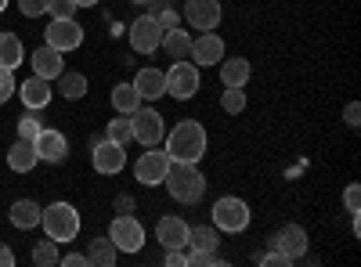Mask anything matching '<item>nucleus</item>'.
Instances as JSON below:
<instances>
[{"mask_svg":"<svg viewBox=\"0 0 361 267\" xmlns=\"http://www.w3.org/2000/svg\"><path fill=\"white\" fill-rule=\"evenodd\" d=\"M170 163H199L206 156V130L199 120H180L166 137Z\"/></svg>","mask_w":361,"mask_h":267,"instance_id":"nucleus-1","label":"nucleus"},{"mask_svg":"<svg viewBox=\"0 0 361 267\" xmlns=\"http://www.w3.org/2000/svg\"><path fill=\"white\" fill-rule=\"evenodd\" d=\"M166 192L177 199V202H199L202 195H206V177L199 173V166L195 163H170V170H166Z\"/></svg>","mask_w":361,"mask_h":267,"instance_id":"nucleus-2","label":"nucleus"},{"mask_svg":"<svg viewBox=\"0 0 361 267\" xmlns=\"http://www.w3.org/2000/svg\"><path fill=\"white\" fill-rule=\"evenodd\" d=\"M40 228L47 231L51 242H73L80 235V213L73 210L69 202H51L47 210L40 213Z\"/></svg>","mask_w":361,"mask_h":267,"instance_id":"nucleus-3","label":"nucleus"},{"mask_svg":"<svg viewBox=\"0 0 361 267\" xmlns=\"http://www.w3.org/2000/svg\"><path fill=\"white\" fill-rule=\"evenodd\" d=\"M199 66L188 62V58H180V62H173L166 69V94L177 98V101H192L195 91H199Z\"/></svg>","mask_w":361,"mask_h":267,"instance_id":"nucleus-4","label":"nucleus"},{"mask_svg":"<svg viewBox=\"0 0 361 267\" xmlns=\"http://www.w3.org/2000/svg\"><path fill=\"white\" fill-rule=\"evenodd\" d=\"M214 228L217 231H228V235H238L250 228V206L235 195H224L214 202Z\"/></svg>","mask_w":361,"mask_h":267,"instance_id":"nucleus-5","label":"nucleus"},{"mask_svg":"<svg viewBox=\"0 0 361 267\" xmlns=\"http://www.w3.org/2000/svg\"><path fill=\"white\" fill-rule=\"evenodd\" d=\"M166 170H170V156L163 152V148H148L145 156H137V166H134V181L137 185H148V188H156L166 181Z\"/></svg>","mask_w":361,"mask_h":267,"instance_id":"nucleus-6","label":"nucleus"},{"mask_svg":"<svg viewBox=\"0 0 361 267\" xmlns=\"http://www.w3.org/2000/svg\"><path fill=\"white\" fill-rule=\"evenodd\" d=\"M90 163H94L98 173L112 177V173H119V170L127 166V144H116V141L102 137V141L90 144Z\"/></svg>","mask_w":361,"mask_h":267,"instance_id":"nucleus-7","label":"nucleus"},{"mask_svg":"<svg viewBox=\"0 0 361 267\" xmlns=\"http://www.w3.org/2000/svg\"><path fill=\"white\" fill-rule=\"evenodd\" d=\"M44 40H47V47L66 54V51H76L83 44V29L76 18H51V25L44 29Z\"/></svg>","mask_w":361,"mask_h":267,"instance_id":"nucleus-8","label":"nucleus"},{"mask_svg":"<svg viewBox=\"0 0 361 267\" xmlns=\"http://www.w3.org/2000/svg\"><path fill=\"white\" fill-rule=\"evenodd\" d=\"M159 44H163V25H159V18H156V15L134 18V25H130V47H134L137 54H156Z\"/></svg>","mask_w":361,"mask_h":267,"instance_id":"nucleus-9","label":"nucleus"},{"mask_svg":"<svg viewBox=\"0 0 361 267\" xmlns=\"http://www.w3.org/2000/svg\"><path fill=\"white\" fill-rule=\"evenodd\" d=\"M130 130H134V141H137V144H145V148L159 144V141H163V134H166L163 116H159L156 108H137V112H130Z\"/></svg>","mask_w":361,"mask_h":267,"instance_id":"nucleus-10","label":"nucleus"},{"mask_svg":"<svg viewBox=\"0 0 361 267\" xmlns=\"http://www.w3.org/2000/svg\"><path fill=\"white\" fill-rule=\"evenodd\" d=\"M109 239L116 242V249L119 253H137L141 246H145V228L137 224V217H116L112 221V228H109Z\"/></svg>","mask_w":361,"mask_h":267,"instance_id":"nucleus-11","label":"nucleus"},{"mask_svg":"<svg viewBox=\"0 0 361 267\" xmlns=\"http://www.w3.org/2000/svg\"><path fill=\"white\" fill-rule=\"evenodd\" d=\"M221 4L217 0H185V22L199 33H209V29L221 25Z\"/></svg>","mask_w":361,"mask_h":267,"instance_id":"nucleus-12","label":"nucleus"},{"mask_svg":"<svg viewBox=\"0 0 361 267\" xmlns=\"http://www.w3.org/2000/svg\"><path fill=\"white\" fill-rule=\"evenodd\" d=\"M33 148H37V159H40V163H51V166L66 163V156H69L66 134H58V130H51V127H44V130L33 137Z\"/></svg>","mask_w":361,"mask_h":267,"instance_id":"nucleus-13","label":"nucleus"},{"mask_svg":"<svg viewBox=\"0 0 361 267\" xmlns=\"http://www.w3.org/2000/svg\"><path fill=\"white\" fill-rule=\"evenodd\" d=\"M192 62L199 66V69H206V66H217L221 58H224V40L209 29V33H202V37H195L192 40Z\"/></svg>","mask_w":361,"mask_h":267,"instance_id":"nucleus-14","label":"nucleus"},{"mask_svg":"<svg viewBox=\"0 0 361 267\" xmlns=\"http://www.w3.org/2000/svg\"><path fill=\"white\" fill-rule=\"evenodd\" d=\"M188 231L192 228L180 221V217H163L156 224V239H159L163 249H188Z\"/></svg>","mask_w":361,"mask_h":267,"instance_id":"nucleus-15","label":"nucleus"},{"mask_svg":"<svg viewBox=\"0 0 361 267\" xmlns=\"http://www.w3.org/2000/svg\"><path fill=\"white\" fill-rule=\"evenodd\" d=\"M134 91H137V98L141 101H159V98H166V73L163 69H141L137 73V80H134Z\"/></svg>","mask_w":361,"mask_h":267,"instance_id":"nucleus-16","label":"nucleus"},{"mask_svg":"<svg viewBox=\"0 0 361 267\" xmlns=\"http://www.w3.org/2000/svg\"><path fill=\"white\" fill-rule=\"evenodd\" d=\"M271 246L282 249V253H289L293 260H300V256L307 253V231L300 228V224H286L275 239H271Z\"/></svg>","mask_w":361,"mask_h":267,"instance_id":"nucleus-17","label":"nucleus"},{"mask_svg":"<svg viewBox=\"0 0 361 267\" xmlns=\"http://www.w3.org/2000/svg\"><path fill=\"white\" fill-rule=\"evenodd\" d=\"M22 105L29 108V112H40V108H47L51 105V80H44V76H29L25 83H22Z\"/></svg>","mask_w":361,"mask_h":267,"instance_id":"nucleus-18","label":"nucleus"},{"mask_svg":"<svg viewBox=\"0 0 361 267\" xmlns=\"http://www.w3.org/2000/svg\"><path fill=\"white\" fill-rule=\"evenodd\" d=\"M29 62H33V73H37V76H44V80H58V76L66 73L62 51H54V47H47V44H44V47H37Z\"/></svg>","mask_w":361,"mask_h":267,"instance_id":"nucleus-19","label":"nucleus"},{"mask_svg":"<svg viewBox=\"0 0 361 267\" xmlns=\"http://www.w3.org/2000/svg\"><path fill=\"white\" fill-rule=\"evenodd\" d=\"M221 83L224 87H246L250 76H253V66L246 62V58H221Z\"/></svg>","mask_w":361,"mask_h":267,"instance_id":"nucleus-20","label":"nucleus"},{"mask_svg":"<svg viewBox=\"0 0 361 267\" xmlns=\"http://www.w3.org/2000/svg\"><path fill=\"white\" fill-rule=\"evenodd\" d=\"M40 159H37V148H33V141H25V137H18L11 148H8V166L15 170V173H29Z\"/></svg>","mask_w":361,"mask_h":267,"instance_id":"nucleus-21","label":"nucleus"},{"mask_svg":"<svg viewBox=\"0 0 361 267\" xmlns=\"http://www.w3.org/2000/svg\"><path fill=\"white\" fill-rule=\"evenodd\" d=\"M40 206L33 202V199H18V202H11V213H8V221L15 224V228H22V231H29V228H40Z\"/></svg>","mask_w":361,"mask_h":267,"instance_id":"nucleus-22","label":"nucleus"},{"mask_svg":"<svg viewBox=\"0 0 361 267\" xmlns=\"http://www.w3.org/2000/svg\"><path fill=\"white\" fill-rule=\"evenodd\" d=\"M159 47H166V54L173 58V62L188 58V54H192V37H188V29H180V25L163 29V44H159Z\"/></svg>","mask_w":361,"mask_h":267,"instance_id":"nucleus-23","label":"nucleus"},{"mask_svg":"<svg viewBox=\"0 0 361 267\" xmlns=\"http://www.w3.org/2000/svg\"><path fill=\"white\" fill-rule=\"evenodd\" d=\"M25 58V47L15 33H0V69H18Z\"/></svg>","mask_w":361,"mask_h":267,"instance_id":"nucleus-24","label":"nucleus"},{"mask_svg":"<svg viewBox=\"0 0 361 267\" xmlns=\"http://www.w3.org/2000/svg\"><path fill=\"white\" fill-rule=\"evenodd\" d=\"M112 105H116L119 116L137 112V108H141V98H137V91H134V83H116V87H112Z\"/></svg>","mask_w":361,"mask_h":267,"instance_id":"nucleus-25","label":"nucleus"},{"mask_svg":"<svg viewBox=\"0 0 361 267\" xmlns=\"http://www.w3.org/2000/svg\"><path fill=\"white\" fill-rule=\"evenodd\" d=\"M221 246V231L217 228H195L188 231V253H209Z\"/></svg>","mask_w":361,"mask_h":267,"instance_id":"nucleus-26","label":"nucleus"},{"mask_svg":"<svg viewBox=\"0 0 361 267\" xmlns=\"http://www.w3.org/2000/svg\"><path fill=\"white\" fill-rule=\"evenodd\" d=\"M116 242L112 239H94L87 249V263H94V267H112L116 263Z\"/></svg>","mask_w":361,"mask_h":267,"instance_id":"nucleus-27","label":"nucleus"},{"mask_svg":"<svg viewBox=\"0 0 361 267\" xmlns=\"http://www.w3.org/2000/svg\"><path fill=\"white\" fill-rule=\"evenodd\" d=\"M58 94L69 98V101H80V98L87 94V76H80V73H62V76H58Z\"/></svg>","mask_w":361,"mask_h":267,"instance_id":"nucleus-28","label":"nucleus"},{"mask_svg":"<svg viewBox=\"0 0 361 267\" xmlns=\"http://www.w3.org/2000/svg\"><path fill=\"white\" fill-rule=\"evenodd\" d=\"M105 137L116 141V144H130L134 141V130H130V116H116V120H109L105 127Z\"/></svg>","mask_w":361,"mask_h":267,"instance_id":"nucleus-29","label":"nucleus"},{"mask_svg":"<svg viewBox=\"0 0 361 267\" xmlns=\"http://www.w3.org/2000/svg\"><path fill=\"white\" fill-rule=\"evenodd\" d=\"M221 108H224L228 116H238V112H243V108H246V91H243V87H224Z\"/></svg>","mask_w":361,"mask_h":267,"instance_id":"nucleus-30","label":"nucleus"},{"mask_svg":"<svg viewBox=\"0 0 361 267\" xmlns=\"http://www.w3.org/2000/svg\"><path fill=\"white\" fill-rule=\"evenodd\" d=\"M33 263L37 267H54L58 263V242H51V239L47 242H37L33 246Z\"/></svg>","mask_w":361,"mask_h":267,"instance_id":"nucleus-31","label":"nucleus"},{"mask_svg":"<svg viewBox=\"0 0 361 267\" xmlns=\"http://www.w3.org/2000/svg\"><path fill=\"white\" fill-rule=\"evenodd\" d=\"M80 8H76V0H47V15L51 18H73Z\"/></svg>","mask_w":361,"mask_h":267,"instance_id":"nucleus-32","label":"nucleus"},{"mask_svg":"<svg viewBox=\"0 0 361 267\" xmlns=\"http://www.w3.org/2000/svg\"><path fill=\"white\" fill-rule=\"evenodd\" d=\"M40 130H44V123L37 120V116H22L18 120V137H25V141H33Z\"/></svg>","mask_w":361,"mask_h":267,"instance_id":"nucleus-33","label":"nucleus"},{"mask_svg":"<svg viewBox=\"0 0 361 267\" xmlns=\"http://www.w3.org/2000/svg\"><path fill=\"white\" fill-rule=\"evenodd\" d=\"M18 11L25 18H40V15H47V0H18Z\"/></svg>","mask_w":361,"mask_h":267,"instance_id":"nucleus-34","label":"nucleus"},{"mask_svg":"<svg viewBox=\"0 0 361 267\" xmlns=\"http://www.w3.org/2000/svg\"><path fill=\"white\" fill-rule=\"evenodd\" d=\"M188 263H195V267H221L224 260L217 256V249H209V253H188Z\"/></svg>","mask_w":361,"mask_h":267,"instance_id":"nucleus-35","label":"nucleus"},{"mask_svg":"<svg viewBox=\"0 0 361 267\" xmlns=\"http://www.w3.org/2000/svg\"><path fill=\"white\" fill-rule=\"evenodd\" d=\"M8 98H15V73L0 69V105H4Z\"/></svg>","mask_w":361,"mask_h":267,"instance_id":"nucleus-36","label":"nucleus"},{"mask_svg":"<svg viewBox=\"0 0 361 267\" xmlns=\"http://www.w3.org/2000/svg\"><path fill=\"white\" fill-rule=\"evenodd\" d=\"M260 263H264V267H289V263H293V256H289V253H282V249H271L267 256H260Z\"/></svg>","mask_w":361,"mask_h":267,"instance_id":"nucleus-37","label":"nucleus"},{"mask_svg":"<svg viewBox=\"0 0 361 267\" xmlns=\"http://www.w3.org/2000/svg\"><path fill=\"white\" fill-rule=\"evenodd\" d=\"M343 206H347V213H357V210H361V192H357V185H350V188L343 192Z\"/></svg>","mask_w":361,"mask_h":267,"instance_id":"nucleus-38","label":"nucleus"},{"mask_svg":"<svg viewBox=\"0 0 361 267\" xmlns=\"http://www.w3.org/2000/svg\"><path fill=\"white\" fill-rule=\"evenodd\" d=\"M166 263L170 267H185L188 263V253L185 249H166Z\"/></svg>","mask_w":361,"mask_h":267,"instance_id":"nucleus-39","label":"nucleus"},{"mask_svg":"<svg viewBox=\"0 0 361 267\" xmlns=\"http://www.w3.org/2000/svg\"><path fill=\"white\" fill-rule=\"evenodd\" d=\"M156 18H159V25H163V29H173V25H177V15H173L170 8H159V11H156Z\"/></svg>","mask_w":361,"mask_h":267,"instance_id":"nucleus-40","label":"nucleus"},{"mask_svg":"<svg viewBox=\"0 0 361 267\" xmlns=\"http://www.w3.org/2000/svg\"><path fill=\"white\" fill-rule=\"evenodd\" d=\"M58 263H66V267H83V263H87V253H69V256H58Z\"/></svg>","mask_w":361,"mask_h":267,"instance_id":"nucleus-41","label":"nucleus"},{"mask_svg":"<svg viewBox=\"0 0 361 267\" xmlns=\"http://www.w3.org/2000/svg\"><path fill=\"white\" fill-rule=\"evenodd\" d=\"M343 120H347V127H357V123H361V108H357V105H347Z\"/></svg>","mask_w":361,"mask_h":267,"instance_id":"nucleus-42","label":"nucleus"},{"mask_svg":"<svg viewBox=\"0 0 361 267\" xmlns=\"http://www.w3.org/2000/svg\"><path fill=\"white\" fill-rule=\"evenodd\" d=\"M11 263H15V253H11L4 242H0V267H11Z\"/></svg>","mask_w":361,"mask_h":267,"instance_id":"nucleus-43","label":"nucleus"},{"mask_svg":"<svg viewBox=\"0 0 361 267\" xmlns=\"http://www.w3.org/2000/svg\"><path fill=\"white\" fill-rule=\"evenodd\" d=\"M98 0H76V8H94Z\"/></svg>","mask_w":361,"mask_h":267,"instance_id":"nucleus-44","label":"nucleus"},{"mask_svg":"<svg viewBox=\"0 0 361 267\" xmlns=\"http://www.w3.org/2000/svg\"><path fill=\"white\" fill-rule=\"evenodd\" d=\"M134 4H152V0H134Z\"/></svg>","mask_w":361,"mask_h":267,"instance_id":"nucleus-45","label":"nucleus"},{"mask_svg":"<svg viewBox=\"0 0 361 267\" xmlns=\"http://www.w3.org/2000/svg\"><path fill=\"white\" fill-rule=\"evenodd\" d=\"M4 8H8V0H0V11H4Z\"/></svg>","mask_w":361,"mask_h":267,"instance_id":"nucleus-46","label":"nucleus"}]
</instances>
